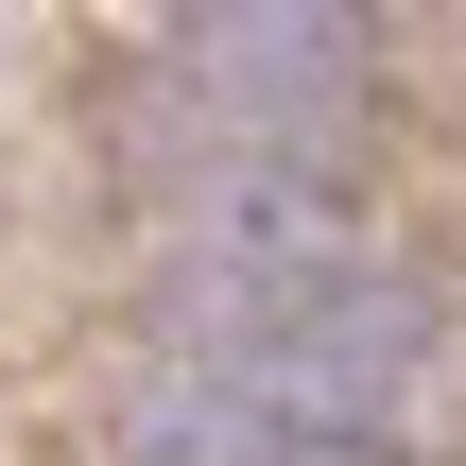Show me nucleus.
<instances>
[{"mask_svg":"<svg viewBox=\"0 0 466 466\" xmlns=\"http://www.w3.org/2000/svg\"><path fill=\"white\" fill-rule=\"evenodd\" d=\"M329 17H398V0H329Z\"/></svg>","mask_w":466,"mask_h":466,"instance_id":"1","label":"nucleus"}]
</instances>
